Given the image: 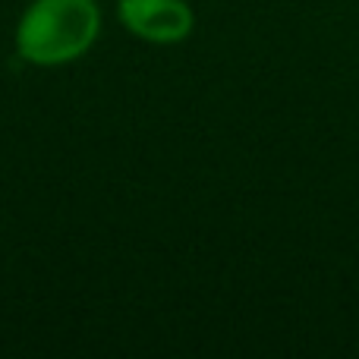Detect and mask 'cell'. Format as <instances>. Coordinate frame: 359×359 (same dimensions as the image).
Wrapping results in <instances>:
<instances>
[{"mask_svg": "<svg viewBox=\"0 0 359 359\" xmlns=\"http://www.w3.org/2000/svg\"><path fill=\"white\" fill-rule=\"evenodd\" d=\"M98 25L95 0H35L19 19L16 50L38 67H60L92 48Z\"/></svg>", "mask_w": 359, "mask_h": 359, "instance_id": "1", "label": "cell"}, {"mask_svg": "<svg viewBox=\"0 0 359 359\" xmlns=\"http://www.w3.org/2000/svg\"><path fill=\"white\" fill-rule=\"evenodd\" d=\"M120 19L133 35L151 44L183 41L192 32V10L186 0H120Z\"/></svg>", "mask_w": 359, "mask_h": 359, "instance_id": "2", "label": "cell"}]
</instances>
